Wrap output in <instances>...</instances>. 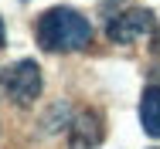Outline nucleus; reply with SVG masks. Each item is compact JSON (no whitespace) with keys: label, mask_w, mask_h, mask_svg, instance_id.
Segmentation results:
<instances>
[{"label":"nucleus","mask_w":160,"mask_h":149,"mask_svg":"<svg viewBox=\"0 0 160 149\" xmlns=\"http://www.w3.org/2000/svg\"><path fill=\"white\" fill-rule=\"evenodd\" d=\"M34 37L44 51L55 54H68V51H82L92 41V24L89 17H82L72 7H51L38 17L34 24Z\"/></svg>","instance_id":"obj_1"},{"label":"nucleus","mask_w":160,"mask_h":149,"mask_svg":"<svg viewBox=\"0 0 160 149\" xmlns=\"http://www.w3.org/2000/svg\"><path fill=\"white\" fill-rule=\"evenodd\" d=\"M0 85H3V91L17 105H31L34 98L41 95V85L44 81H41V68L31 58H24V61H14V64H7L0 71Z\"/></svg>","instance_id":"obj_2"},{"label":"nucleus","mask_w":160,"mask_h":149,"mask_svg":"<svg viewBox=\"0 0 160 149\" xmlns=\"http://www.w3.org/2000/svg\"><path fill=\"white\" fill-rule=\"evenodd\" d=\"M153 10H147V7H133V10H119V14H112L109 17V24H106V37L112 41V44H133V41H140V37H147L150 30H153Z\"/></svg>","instance_id":"obj_3"},{"label":"nucleus","mask_w":160,"mask_h":149,"mask_svg":"<svg viewBox=\"0 0 160 149\" xmlns=\"http://www.w3.org/2000/svg\"><path fill=\"white\" fill-rule=\"evenodd\" d=\"M102 136H106L102 115L96 109H82L68 125V149H99Z\"/></svg>","instance_id":"obj_4"},{"label":"nucleus","mask_w":160,"mask_h":149,"mask_svg":"<svg viewBox=\"0 0 160 149\" xmlns=\"http://www.w3.org/2000/svg\"><path fill=\"white\" fill-rule=\"evenodd\" d=\"M140 122H143V132L160 139V85H150L143 88V98H140Z\"/></svg>","instance_id":"obj_5"},{"label":"nucleus","mask_w":160,"mask_h":149,"mask_svg":"<svg viewBox=\"0 0 160 149\" xmlns=\"http://www.w3.org/2000/svg\"><path fill=\"white\" fill-rule=\"evenodd\" d=\"M153 54H160V27L153 30Z\"/></svg>","instance_id":"obj_6"},{"label":"nucleus","mask_w":160,"mask_h":149,"mask_svg":"<svg viewBox=\"0 0 160 149\" xmlns=\"http://www.w3.org/2000/svg\"><path fill=\"white\" fill-rule=\"evenodd\" d=\"M3 41H7V30H3V17H0V48H3Z\"/></svg>","instance_id":"obj_7"}]
</instances>
